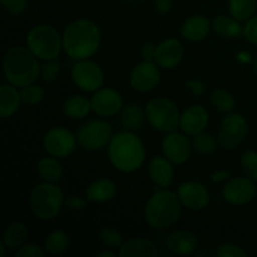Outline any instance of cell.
<instances>
[{
    "label": "cell",
    "mask_w": 257,
    "mask_h": 257,
    "mask_svg": "<svg viewBox=\"0 0 257 257\" xmlns=\"http://www.w3.org/2000/svg\"><path fill=\"white\" fill-rule=\"evenodd\" d=\"M173 163L167 157L155 156L148 165V176L150 180L158 187L166 188L172 183L173 180Z\"/></svg>",
    "instance_id": "cell-19"
},
{
    "label": "cell",
    "mask_w": 257,
    "mask_h": 257,
    "mask_svg": "<svg viewBox=\"0 0 257 257\" xmlns=\"http://www.w3.org/2000/svg\"><path fill=\"white\" fill-rule=\"evenodd\" d=\"M191 141L186 137V133H178L176 131L166 133L162 140V152L173 165H183L191 157Z\"/></svg>",
    "instance_id": "cell-14"
},
{
    "label": "cell",
    "mask_w": 257,
    "mask_h": 257,
    "mask_svg": "<svg viewBox=\"0 0 257 257\" xmlns=\"http://www.w3.org/2000/svg\"><path fill=\"white\" fill-rule=\"evenodd\" d=\"M183 53L180 40L168 38L157 45L155 63L162 69H173L182 62Z\"/></svg>",
    "instance_id": "cell-17"
},
{
    "label": "cell",
    "mask_w": 257,
    "mask_h": 257,
    "mask_svg": "<svg viewBox=\"0 0 257 257\" xmlns=\"http://www.w3.org/2000/svg\"><path fill=\"white\" fill-rule=\"evenodd\" d=\"M45 248L40 247L35 243H24L20 248L15 251V257H44Z\"/></svg>",
    "instance_id": "cell-39"
},
{
    "label": "cell",
    "mask_w": 257,
    "mask_h": 257,
    "mask_svg": "<svg viewBox=\"0 0 257 257\" xmlns=\"http://www.w3.org/2000/svg\"><path fill=\"white\" fill-rule=\"evenodd\" d=\"M92 110V103L84 95H73L65 100L63 112L70 119H83Z\"/></svg>",
    "instance_id": "cell-26"
},
{
    "label": "cell",
    "mask_w": 257,
    "mask_h": 257,
    "mask_svg": "<svg viewBox=\"0 0 257 257\" xmlns=\"http://www.w3.org/2000/svg\"><path fill=\"white\" fill-rule=\"evenodd\" d=\"M241 167L243 173L251 180L257 181V152L256 151H246L241 157Z\"/></svg>",
    "instance_id": "cell-36"
},
{
    "label": "cell",
    "mask_w": 257,
    "mask_h": 257,
    "mask_svg": "<svg viewBox=\"0 0 257 257\" xmlns=\"http://www.w3.org/2000/svg\"><path fill=\"white\" fill-rule=\"evenodd\" d=\"M4 74L8 83L18 88L29 85L40 75V65L38 58L29 48H9L4 55Z\"/></svg>",
    "instance_id": "cell-3"
},
{
    "label": "cell",
    "mask_w": 257,
    "mask_h": 257,
    "mask_svg": "<svg viewBox=\"0 0 257 257\" xmlns=\"http://www.w3.org/2000/svg\"><path fill=\"white\" fill-rule=\"evenodd\" d=\"M99 240L105 247L112 248V250H119L124 243L122 233L113 227H103L99 231Z\"/></svg>",
    "instance_id": "cell-34"
},
{
    "label": "cell",
    "mask_w": 257,
    "mask_h": 257,
    "mask_svg": "<svg viewBox=\"0 0 257 257\" xmlns=\"http://www.w3.org/2000/svg\"><path fill=\"white\" fill-rule=\"evenodd\" d=\"M38 175L44 182L57 183L63 176V167L57 157H44L38 162Z\"/></svg>",
    "instance_id": "cell-27"
},
{
    "label": "cell",
    "mask_w": 257,
    "mask_h": 257,
    "mask_svg": "<svg viewBox=\"0 0 257 257\" xmlns=\"http://www.w3.org/2000/svg\"><path fill=\"white\" fill-rule=\"evenodd\" d=\"M193 255H195L196 257H202V256H212L213 253L211 252V251H207V250H201V251H195L193 252Z\"/></svg>",
    "instance_id": "cell-49"
},
{
    "label": "cell",
    "mask_w": 257,
    "mask_h": 257,
    "mask_svg": "<svg viewBox=\"0 0 257 257\" xmlns=\"http://www.w3.org/2000/svg\"><path fill=\"white\" fill-rule=\"evenodd\" d=\"M146 119H147L146 109L136 103H130L120 110L119 123L125 131L136 132V131L142 130Z\"/></svg>",
    "instance_id": "cell-24"
},
{
    "label": "cell",
    "mask_w": 257,
    "mask_h": 257,
    "mask_svg": "<svg viewBox=\"0 0 257 257\" xmlns=\"http://www.w3.org/2000/svg\"><path fill=\"white\" fill-rule=\"evenodd\" d=\"M177 196L183 207L191 211H201L210 203V193L207 188L195 181H187L178 186Z\"/></svg>",
    "instance_id": "cell-15"
},
{
    "label": "cell",
    "mask_w": 257,
    "mask_h": 257,
    "mask_svg": "<svg viewBox=\"0 0 257 257\" xmlns=\"http://www.w3.org/2000/svg\"><path fill=\"white\" fill-rule=\"evenodd\" d=\"M78 145L87 151H98L109 145L113 137L112 127L102 119H90L83 123L77 132Z\"/></svg>",
    "instance_id": "cell-8"
},
{
    "label": "cell",
    "mask_w": 257,
    "mask_h": 257,
    "mask_svg": "<svg viewBox=\"0 0 257 257\" xmlns=\"http://www.w3.org/2000/svg\"><path fill=\"white\" fill-rule=\"evenodd\" d=\"M243 35L251 44L257 45V17L255 15L246 22L243 27Z\"/></svg>",
    "instance_id": "cell-41"
},
{
    "label": "cell",
    "mask_w": 257,
    "mask_h": 257,
    "mask_svg": "<svg viewBox=\"0 0 257 257\" xmlns=\"http://www.w3.org/2000/svg\"><path fill=\"white\" fill-rule=\"evenodd\" d=\"M186 87L193 95H202L206 90V85L201 80L190 79L186 82Z\"/></svg>",
    "instance_id": "cell-44"
},
{
    "label": "cell",
    "mask_w": 257,
    "mask_h": 257,
    "mask_svg": "<svg viewBox=\"0 0 257 257\" xmlns=\"http://www.w3.org/2000/svg\"><path fill=\"white\" fill-rule=\"evenodd\" d=\"M231 177V173L230 171H226V170H220V171H216L211 175V181L215 183H221L226 180H230Z\"/></svg>",
    "instance_id": "cell-46"
},
{
    "label": "cell",
    "mask_w": 257,
    "mask_h": 257,
    "mask_svg": "<svg viewBox=\"0 0 257 257\" xmlns=\"http://www.w3.org/2000/svg\"><path fill=\"white\" fill-rule=\"evenodd\" d=\"M181 206L177 193L166 188L156 191L146 203V221L152 228L166 230L181 217Z\"/></svg>",
    "instance_id": "cell-4"
},
{
    "label": "cell",
    "mask_w": 257,
    "mask_h": 257,
    "mask_svg": "<svg viewBox=\"0 0 257 257\" xmlns=\"http://www.w3.org/2000/svg\"><path fill=\"white\" fill-rule=\"evenodd\" d=\"M146 115L150 124L158 132L170 133L180 128V109L170 98L157 97L151 99L146 105Z\"/></svg>",
    "instance_id": "cell-7"
},
{
    "label": "cell",
    "mask_w": 257,
    "mask_h": 257,
    "mask_svg": "<svg viewBox=\"0 0 257 257\" xmlns=\"http://www.w3.org/2000/svg\"><path fill=\"white\" fill-rule=\"evenodd\" d=\"M28 238V228L22 222H13L5 228L3 241L7 247L12 251H17L22 247Z\"/></svg>",
    "instance_id": "cell-29"
},
{
    "label": "cell",
    "mask_w": 257,
    "mask_h": 257,
    "mask_svg": "<svg viewBox=\"0 0 257 257\" xmlns=\"http://www.w3.org/2000/svg\"><path fill=\"white\" fill-rule=\"evenodd\" d=\"M208 112L200 104L191 105L181 113L180 128L187 136H196L203 132L208 124Z\"/></svg>",
    "instance_id": "cell-18"
},
{
    "label": "cell",
    "mask_w": 257,
    "mask_h": 257,
    "mask_svg": "<svg viewBox=\"0 0 257 257\" xmlns=\"http://www.w3.org/2000/svg\"><path fill=\"white\" fill-rule=\"evenodd\" d=\"M107 153L110 163L125 173L137 171L146 158V148L141 138L135 132L125 130L113 136Z\"/></svg>",
    "instance_id": "cell-2"
},
{
    "label": "cell",
    "mask_w": 257,
    "mask_h": 257,
    "mask_svg": "<svg viewBox=\"0 0 257 257\" xmlns=\"http://www.w3.org/2000/svg\"><path fill=\"white\" fill-rule=\"evenodd\" d=\"M238 59L241 60V62H250L251 60V55L248 54V53H246V52H241V53H238Z\"/></svg>",
    "instance_id": "cell-48"
},
{
    "label": "cell",
    "mask_w": 257,
    "mask_h": 257,
    "mask_svg": "<svg viewBox=\"0 0 257 257\" xmlns=\"http://www.w3.org/2000/svg\"><path fill=\"white\" fill-rule=\"evenodd\" d=\"M212 27L218 35L225 38H238L243 34V28L232 15H217L213 19Z\"/></svg>",
    "instance_id": "cell-28"
},
{
    "label": "cell",
    "mask_w": 257,
    "mask_h": 257,
    "mask_svg": "<svg viewBox=\"0 0 257 257\" xmlns=\"http://www.w3.org/2000/svg\"><path fill=\"white\" fill-rule=\"evenodd\" d=\"M210 100L211 103H212L213 107L217 110H220V112L230 113L232 112L236 107V102L233 95L225 89L213 90L212 94H211L210 97Z\"/></svg>",
    "instance_id": "cell-32"
},
{
    "label": "cell",
    "mask_w": 257,
    "mask_h": 257,
    "mask_svg": "<svg viewBox=\"0 0 257 257\" xmlns=\"http://www.w3.org/2000/svg\"><path fill=\"white\" fill-rule=\"evenodd\" d=\"M18 87L13 84H3L0 87V115L8 118L14 114L20 107L22 97L18 92Z\"/></svg>",
    "instance_id": "cell-25"
},
{
    "label": "cell",
    "mask_w": 257,
    "mask_h": 257,
    "mask_svg": "<svg viewBox=\"0 0 257 257\" xmlns=\"http://www.w3.org/2000/svg\"><path fill=\"white\" fill-rule=\"evenodd\" d=\"M27 5L28 0H10L7 7H5V9L12 15L17 17V15H20L24 13V10L27 9Z\"/></svg>",
    "instance_id": "cell-42"
},
{
    "label": "cell",
    "mask_w": 257,
    "mask_h": 257,
    "mask_svg": "<svg viewBox=\"0 0 257 257\" xmlns=\"http://www.w3.org/2000/svg\"><path fill=\"white\" fill-rule=\"evenodd\" d=\"M158 65L153 62L138 63L130 75L131 87L140 93H148L155 89L161 82Z\"/></svg>",
    "instance_id": "cell-13"
},
{
    "label": "cell",
    "mask_w": 257,
    "mask_h": 257,
    "mask_svg": "<svg viewBox=\"0 0 257 257\" xmlns=\"http://www.w3.org/2000/svg\"><path fill=\"white\" fill-rule=\"evenodd\" d=\"M117 192V186L108 178H100L90 183L85 190V197L90 202L104 203L112 200Z\"/></svg>",
    "instance_id": "cell-23"
},
{
    "label": "cell",
    "mask_w": 257,
    "mask_h": 257,
    "mask_svg": "<svg viewBox=\"0 0 257 257\" xmlns=\"http://www.w3.org/2000/svg\"><path fill=\"white\" fill-rule=\"evenodd\" d=\"M69 243V236L64 231H54V232L49 233L45 238V252L49 253V255H62L68 250Z\"/></svg>",
    "instance_id": "cell-31"
},
{
    "label": "cell",
    "mask_w": 257,
    "mask_h": 257,
    "mask_svg": "<svg viewBox=\"0 0 257 257\" xmlns=\"http://www.w3.org/2000/svg\"><path fill=\"white\" fill-rule=\"evenodd\" d=\"M5 248L7 247V245L4 243V241H0V256H4L5 255Z\"/></svg>",
    "instance_id": "cell-50"
},
{
    "label": "cell",
    "mask_w": 257,
    "mask_h": 257,
    "mask_svg": "<svg viewBox=\"0 0 257 257\" xmlns=\"http://www.w3.org/2000/svg\"><path fill=\"white\" fill-rule=\"evenodd\" d=\"M0 2H2V4L4 5V8H5V7H7V5H8V3L10 2V0H0Z\"/></svg>",
    "instance_id": "cell-51"
},
{
    "label": "cell",
    "mask_w": 257,
    "mask_h": 257,
    "mask_svg": "<svg viewBox=\"0 0 257 257\" xmlns=\"http://www.w3.org/2000/svg\"><path fill=\"white\" fill-rule=\"evenodd\" d=\"M44 148L50 156L57 158H65L72 155L77 146V136L73 135L65 127H53L45 133Z\"/></svg>",
    "instance_id": "cell-11"
},
{
    "label": "cell",
    "mask_w": 257,
    "mask_h": 257,
    "mask_svg": "<svg viewBox=\"0 0 257 257\" xmlns=\"http://www.w3.org/2000/svg\"><path fill=\"white\" fill-rule=\"evenodd\" d=\"M156 49H157V45H155L153 43L148 42L146 44H143L142 49H141V54H142L143 60H146V62H155Z\"/></svg>",
    "instance_id": "cell-43"
},
{
    "label": "cell",
    "mask_w": 257,
    "mask_h": 257,
    "mask_svg": "<svg viewBox=\"0 0 257 257\" xmlns=\"http://www.w3.org/2000/svg\"><path fill=\"white\" fill-rule=\"evenodd\" d=\"M255 70H256V74H257V60H256V64H255Z\"/></svg>",
    "instance_id": "cell-52"
},
{
    "label": "cell",
    "mask_w": 257,
    "mask_h": 257,
    "mask_svg": "<svg viewBox=\"0 0 257 257\" xmlns=\"http://www.w3.org/2000/svg\"><path fill=\"white\" fill-rule=\"evenodd\" d=\"M167 248L178 256L193 255L198 246V240L193 233L188 231H175L166 241Z\"/></svg>",
    "instance_id": "cell-20"
},
{
    "label": "cell",
    "mask_w": 257,
    "mask_h": 257,
    "mask_svg": "<svg viewBox=\"0 0 257 257\" xmlns=\"http://www.w3.org/2000/svg\"><path fill=\"white\" fill-rule=\"evenodd\" d=\"M248 123L240 113H231L223 118L218 132V143L225 150H235L247 136Z\"/></svg>",
    "instance_id": "cell-9"
},
{
    "label": "cell",
    "mask_w": 257,
    "mask_h": 257,
    "mask_svg": "<svg viewBox=\"0 0 257 257\" xmlns=\"http://www.w3.org/2000/svg\"><path fill=\"white\" fill-rule=\"evenodd\" d=\"M100 30L95 23L78 19L70 23L63 33V49L73 60L89 59L100 45Z\"/></svg>",
    "instance_id": "cell-1"
},
{
    "label": "cell",
    "mask_w": 257,
    "mask_h": 257,
    "mask_svg": "<svg viewBox=\"0 0 257 257\" xmlns=\"http://www.w3.org/2000/svg\"><path fill=\"white\" fill-rule=\"evenodd\" d=\"M92 110L100 117H112L123 109V99L119 92L112 88H100L90 99Z\"/></svg>",
    "instance_id": "cell-16"
},
{
    "label": "cell",
    "mask_w": 257,
    "mask_h": 257,
    "mask_svg": "<svg viewBox=\"0 0 257 257\" xmlns=\"http://www.w3.org/2000/svg\"><path fill=\"white\" fill-rule=\"evenodd\" d=\"M231 15L238 22H247L255 15L257 0H228Z\"/></svg>",
    "instance_id": "cell-30"
},
{
    "label": "cell",
    "mask_w": 257,
    "mask_h": 257,
    "mask_svg": "<svg viewBox=\"0 0 257 257\" xmlns=\"http://www.w3.org/2000/svg\"><path fill=\"white\" fill-rule=\"evenodd\" d=\"M120 257H156L158 256V248L151 240L142 237L131 238L124 241L122 247L118 250Z\"/></svg>",
    "instance_id": "cell-22"
},
{
    "label": "cell",
    "mask_w": 257,
    "mask_h": 257,
    "mask_svg": "<svg viewBox=\"0 0 257 257\" xmlns=\"http://www.w3.org/2000/svg\"><path fill=\"white\" fill-rule=\"evenodd\" d=\"M215 255L218 257H246L247 252L235 243H222L217 247Z\"/></svg>",
    "instance_id": "cell-38"
},
{
    "label": "cell",
    "mask_w": 257,
    "mask_h": 257,
    "mask_svg": "<svg viewBox=\"0 0 257 257\" xmlns=\"http://www.w3.org/2000/svg\"><path fill=\"white\" fill-rule=\"evenodd\" d=\"M72 79L84 92H97L104 82V74L99 65L90 59L78 60L72 68Z\"/></svg>",
    "instance_id": "cell-10"
},
{
    "label": "cell",
    "mask_w": 257,
    "mask_h": 257,
    "mask_svg": "<svg viewBox=\"0 0 257 257\" xmlns=\"http://www.w3.org/2000/svg\"><path fill=\"white\" fill-rule=\"evenodd\" d=\"M60 72V64L57 60H45L40 65V78L45 82H53L57 79L58 74Z\"/></svg>",
    "instance_id": "cell-37"
},
{
    "label": "cell",
    "mask_w": 257,
    "mask_h": 257,
    "mask_svg": "<svg viewBox=\"0 0 257 257\" xmlns=\"http://www.w3.org/2000/svg\"><path fill=\"white\" fill-rule=\"evenodd\" d=\"M127 2H135V0H127Z\"/></svg>",
    "instance_id": "cell-53"
},
{
    "label": "cell",
    "mask_w": 257,
    "mask_h": 257,
    "mask_svg": "<svg viewBox=\"0 0 257 257\" xmlns=\"http://www.w3.org/2000/svg\"><path fill=\"white\" fill-rule=\"evenodd\" d=\"M27 47L40 60H57L63 48V37L49 24L35 25L27 35Z\"/></svg>",
    "instance_id": "cell-6"
},
{
    "label": "cell",
    "mask_w": 257,
    "mask_h": 257,
    "mask_svg": "<svg viewBox=\"0 0 257 257\" xmlns=\"http://www.w3.org/2000/svg\"><path fill=\"white\" fill-rule=\"evenodd\" d=\"M88 202H89L88 198H83L77 195H72V196H67V197H64L65 207H68L69 210H73V211L83 210V208L87 207Z\"/></svg>",
    "instance_id": "cell-40"
},
{
    "label": "cell",
    "mask_w": 257,
    "mask_h": 257,
    "mask_svg": "<svg viewBox=\"0 0 257 257\" xmlns=\"http://www.w3.org/2000/svg\"><path fill=\"white\" fill-rule=\"evenodd\" d=\"M255 181L246 177H233L223 186L222 196L226 202L233 206L247 205L256 197Z\"/></svg>",
    "instance_id": "cell-12"
},
{
    "label": "cell",
    "mask_w": 257,
    "mask_h": 257,
    "mask_svg": "<svg viewBox=\"0 0 257 257\" xmlns=\"http://www.w3.org/2000/svg\"><path fill=\"white\" fill-rule=\"evenodd\" d=\"M173 0H155L156 12L158 14H167L172 7Z\"/></svg>",
    "instance_id": "cell-45"
},
{
    "label": "cell",
    "mask_w": 257,
    "mask_h": 257,
    "mask_svg": "<svg viewBox=\"0 0 257 257\" xmlns=\"http://www.w3.org/2000/svg\"><path fill=\"white\" fill-rule=\"evenodd\" d=\"M218 142L213 135L207 132H201L198 135L193 136L192 147L201 155H211L217 150Z\"/></svg>",
    "instance_id": "cell-33"
},
{
    "label": "cell",
    "mask_w": 257,
    "mask_h": 257,
    "mask_svg": "<svg viewBox=\"0 0 257 257\" xmlns=\"http://www.w3.org/2000/svg\"><path fill=\"white\" fill-rule=\"evenodd\" d=\"M45 92L40 85L32 84L25 85L20 89V97H22V102L25 103L28 105H35L38 103L42 102L44 99Z\"/></svg>",
    "instance_id": "cell-35"
},
{
    "label": "cell",
    "mask_w": 257,
    "mask_h": 257,
    "mask_svg": "<svg viewBox=\"0 0 257 257\" xmlns=\"http://www.w3.org/2000/svg\"><path fill=\"white\" fill-rule=\"evenodd\" d=\"M64 205V195L57 183H39L29 196V206L35 217L49 221L59 215Z\"/></svg>",
    "instance_id": "cell-5"
},
{
    "label": "cell",
    "mask_w": 257,
    "mask_h": 257,
    "mask_svg": "<svg viewBox=\"0 0 257 257\" xmlns=\"http://www.w3.org/2000/svg\"><path fill=\"white\" fill-rule=\"evenodd\" d=\"M211 30V22L205 15L190 17L181 28V35L188 42H201L206 39Z\"/></svg>",
    "instance_id": "cell-21"
},
{
    "label": "cell",
    "mask_w": 257,
    "mask_h": 257,
    "mask_svg": "<svg viewBox=\"0 0 257 257\" xmlns=\"http://www.w3.org/2000/svg\"><path fill=\"white\" fill-rule=\"evenodd\" d=\"M117 255L118 253H115L112 248H107V250H102L95 253V257H115Z\"/></svg>",
    "instance_id": "cell-47"
}]
</instances>
